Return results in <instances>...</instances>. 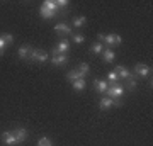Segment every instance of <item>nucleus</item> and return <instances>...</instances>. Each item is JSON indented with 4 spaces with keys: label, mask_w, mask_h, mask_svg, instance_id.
I'll use <instances>...</instances> for the list:
<instances>
[{
    "label": "nucleus",
    "mask_w": 153,
    "mask_h": 146,
    "mask_svg": "<svg viewBox=\"0 0 153 146\" xmlns=\"http://www.w3.org/2000/svg\"><path fill=\"white\" fill-rule=\"evenodd\" d=\"M70 49V44L68 41H60V44L53 49V54H66V51Z\"/></svg>",
    "instance_id": "obj_6"
},
{
    "label": "nucleus",
    "mask_w": 153,
    "mask_h": 146,
    "mask_svg": "<svg viewBox=\"0 0 153 146\" xmlns=\"http://www.w3.org/2000/svg\"><path fill=\"white\" fill-rule=\"evenodd\" d=\"M55 4H56V7H66L68 5L66 0H55Z\"/></svg>",
    "instance_id": "obj_27"
},
{
    "label": "nucleus",
    "mask_w": 153,
    "mask_h": 146,
    "mask_svg": "<svg viewBox=\"0 0 153 146\" xmlns=\"http://www.w3.org/2000/svg\"><path fill=\"white\" fill-rule=\"evenodd\" d=\"M100 41H105V43L109 44H121L123 43V38H121L119 34H99L97 36Z\"/></svg>",
    "instance_id": "obj_1"
},
{
    "label": "nucleus",
    "mask_w": 153,
    "mask_h": 146,
    "mask_svg": "<svg viewBox=\"0 0 153 146\" xmlns=\"http://www.w3.org/2000/svg\"><path fill=\"white\" fill-rule=\"evenodd\" d=\"M29 60L44 63V61L48 60V53H46V51H43V49H33V51H31V54H29Z\"/></svg>",
    "instance_id": "obj_3"
},
{
    "label": "nucleus",
    "mask_w": 153,
    "mask_h": 146,
    "mask_svg": "<svg viewBox=\"0 0 153 146\" xmlns=\"http://www.w3.org/2000/svg\"><path fill=\"white\" fill-rule=\"evenodd\" d=\"M85 22H87V19H85L83 16L75 17V19H73V26L75 27H82V26H85Z\"/></svg>",
    "instance_id": "obj_20"
},
{
    "label": "nucleus",
    "mask_w": 153,
    "mask_h": 146,
    "mask_svg": "<svg viewBox=\"0 0 153 146\" xmlns=\"http://www.w3.org/2000/svg\"><path fill=\"white\" fill-rule=\"evenodd\" d=\"M107 78H109V82H112V83H116V82L119 80V78H117V75H116V71H111L109 75H107Z\"/></svg>",
    "instance_id": "obj_25"
},
{
    "label": "nucleus",
    "mask_w": 153,
    "mask_h": 146,
    "mask_svg": "<svg viewBox=\"0 0 153 146\" xmlns=\"http://www.w3.org/2000/svg\"><path fill=\"white\" fill-rule=\"evenodd\" d=\"M5 48H7V43L4 41V38L0 36V56L4 54V49H5Z\"/></svg>",
    "instance_id": "obj_26"
},
{
    "label": "nucleus",
    "mask_w": 153,
    "mask_h": 146,
    "mask_svg": "<svg viewBox=\"0 0 153 146\" xmlns=\"http://www.w3.org/2000/svg\"><path fill=\"white\" fill-rule=\"evenodd\" d=\"M78 73H80V76H82V78H85V76L88 75V73H90V66L87 65V63H82V65L78 66Z\"/></svg>",
    "instance_id": "obj_16"
},
{
    "label": "nucleus",
    "mask_w": 153,
    "mask_h": 146,
    "mask_svg": "<svg viewBox=\"0 0 153 146\" xmlns=\"http://www.w3.org/2000/svg\"><path fill=\"white\" fill-rule=\"evenodd\" d=\"M66 78H68V82H71V83H73L75 80L82 78V76H80V73H78L76 70H71V71H68V73H66Z\"/></svg>",
    "instance_id": "obj_18"
},
{
    "label": "nucleus",
    "mask_w": 153,
    "mask_h": 146,
    "mask_svg": "<svg viewBox=\"0 0 153 146\" xmlns=\"http://www.w3.org/2000/svg\"><path fill=\"white\" fill-rule=\"evenodd\" d=\"M0 36L4 38V41H5L7 44H10L12 41H14V36H12V34H0Z\"/></svg>",
    "instance_id": "obj_23"
},
{
    "label": "nucleus",
    "mask_w": 153,
    "mask_h": 146,
    "mask_svg": "<svg viewBox=\"0 0 153 146\" xmlns=\"http://www.w3.org/2000/svg\"><path fill=\"white\" fill-rule=\"evenodd\" d=\"M107 95H109V99H121L123 97V93H124V88L121 85H109V88H107Z\"/></svg>",
    "instance_id": "obj_2"
},
{
    "label": "nucleus",
    "mask_w": 153,
    "mask_h": 146,
    "mask_svg": "<svg viewBox=\"0 0 153 146\" xmlns=\"http://www.w3.org/2000/svg\"><path fill=\"white\" fill-rule=\"evenodd\" d=\"M114 58H116V54H114V51H112V49H104V51H102V60L105 61V63H112V61H114Z\"/></svg>",
    "instance_id": "obj_11"
},
{
    "label": "nucleus",
    "mask_w": 153,
    "mask_h": 146,
    "mask_svg": "<svg viewBox=\"0 0 153 146\" xmlns=\"http://www.w3.org/2000/svg\"><path fill=\"white\" fill-rule=\"evenodd\" d=\"M134 87H136V82L133 78H128V88H134Z\"/></svg>",
    "instance_id": "obj_28"
},
{
    "label": "nucleus",
    "mask_w": 153,
    "mask_h": 146,
    "mask_svg": "<svg viewBox=\"0 0 153 146\" xmlns=\"http://www.w3.org/2000/svg\"><path fill=\"white\" fill-rule=\"evenodd\" d=\"M2 141H4L5 145H9V146L17 145L16 136H14V133H12V131H4V133H2Z\"/></svg>",
    "instance_id": "obj_5"
},
{
    "label": "nucleus",
    "mask_w": 153,
    "mask_h": 146,
    "mask_svg": "<svg viewBox=\"0 0 153 146\" xmlns=\"http://www.w3.org/2000/svg\"><path fill=\"white\" fill-rule=\"evenodd\" d=\"M55 31H58V33H61V34H71V27L68 26V24L60 22V24H55Z\"/></svg>",
    "instance_id": "obj_14"
},
{
    "label": "nucleus",
    "mask_w": 153,
    "mask_h": 146,
    "mask_svg": "<svg viewBox=\"0 0 153 146\" xmlns=\"http://www.w3.org/2000/svg\"><path fill=\"white\" fill-rule=\"evenodd\" d=\"M38 146H53V145H51V141H49L48 138H41V139L38 141Z\"/></svg>",
    "instance_id": "obj_22"
},
{
    "label": "nucleus",
    "mask_w": 153,
    "mask_h": 146,
    "mask_svg": "<svg viewBox=\"0 0 153 146\" xmlns=\"http://www.w3.org/2000/svg\"><path fill=\"white\" fill-rule=\"evenodd\" d=\"M73 88H75L76 92H82V90H85V80H83V78L75 80V82H73Z\"/></svg>",
    "instance_id": "obj_17"
},
{
    "label": "nucleus",
    "mask_w": 153,
    "mask_h": 146,
    "mask_svg": "<svg viewBox=\"0 0 153 146\" xmlns=\"http://www.w3.org/2000/svg\"><path fill=\"white\" fill-rule=\"evenodd\" d=\"M111 107H114V100L109 97H104L102 100H100V109L102 110H105V109H111Z\"/></svg>",
    "instance_id": "obj_15"
},
{
    "label": "nucleus",
    "mask_w": 153,
    "mask_h": 146,
    "mask_svg": "<svg viewBox=\"0 0 153 146\" xmlns=\"http://www.w3.org/2000/svg\"><path fill=\"white\" fill-rule=\"evenodd\" d=\"M14 136H16L17 143H24V141L27 139V131L24 129V127H17V129L14 131Z\"/></svg>",
    "instance_id": "obj_7"
},
{
    "label": "nucleus",
    "mask_w": 153,
    "mask_h": 146,
    "mask_svg": "<svg viewBox=\"0 0 153 146\" xmlns=\"http://www.w3.org/2000/svg\"><path fill=\"white\" fill-rule=\"evenodd\" d=\"M114 71H116V75H117V78H124V80L133 78L131 73H129V70H128V68H124V66H117Z\"/></svg>",
    "instance_id": "obj_8"
},
{
    "label": "nucleus",
    "mask_w": 153,
    "mask_h": 146,
    "mask_svg": "<svg viewBox=\"0 0 153 146\" xmlns=\"http://www.w3.org/2000/svg\"><path fill=\"white\" fill-rule=\"evenodd\" d=\"M43 7H46V9H49V10H56V12H58V7H56L55 0H44Z\"/></svg>",
    "instance_id": "obj_21"
},
{
    "label": "nucleus",
    "mask_w": 153,
    "mask_h": 146,
    "mask_svg": "<svg viewBox=\"0 0 153 146\" xmlns=\"http://www.w3.org/2000/svg\"><path fill=\"white\" fill-rule=\"evenodd\" d=\"M134 71H136L140 76H148L152 73V66L145 65V63H136V65H134Z\"/></svg>",
    "instance_id": "obj_4"
},
{
    "label": "nucleus",
    "mask_w": 153,
    "mask_h": 146,
    "mask_svg": "<svg viewBox=\"0 0 153 146\" xmlns=\"http://www.w3.org/2000/svg\"><path fill=\"white\" fill-rule=\"evenodd\" d=\"M90 51H92L94 54H99L104 51V46H102V43H94L92 46H90Z\"/></svg>",
    "instance_id": "obj_19"
},
{
    "label": "nucleus",
    "mask_w": 153,
    "mask_h": 146,
    "mask_svg": "<svg viewBox=\"0 0 153 146\" xmlns=\"http://www.w3.org/2000/svg\"><path fill=\"white\" fill-rule=\"evenodd\" d=\"M94 85L97 87V92L99 93H105V92H107V88H109V83H107V82H105V80H97V78L94 80Z\"/></svg>",
    "instance_id": "obj_9"
},
{
    "label": "nucleus",
    "mask_w": 153,
    "mask_h": 146,
    "mask_svg": "<svg viewBox=\"0 0 153 146\" xmlns=\"http://www.w3.org/2000/svg\"><path fill=\"white\" fill-rule=\"evenodd\" d=\"M31 51H33V48H31L29 44H24V46H21V48H19L17 54H19V58H21V60H26L29 54H31Z\"/></svg>",
    "instance_id": "obj_10"
},
{
    "label": "nucleus",
    "mask_w": 153,
    "mask_h": 146,
    "mask_svg": "<svg viewBox=\"0 0 153 146\" xmlns=\"http://www.w3.org/2000/svg\"><path fill=\"white\" fill-rule=\"evenodd\" d=\"M39 16L43 17V19H51V17L56 16V10H49V9H46V7L41 5V9H39Z\"/></svg>",
    "instance_id": "obj_13"
},
{
    "label": "nucleus",
    "mask_w": 153,
    "mask_h": 146,
    "mask_svg": "<svg viewBox=\"0 0 153 146\" xmlns=\"http://www.w3.org/2000/svg\"><path fill=\"white\" fill-rule=\"evenodd\" d=\"M83 41H85V38H83L82 34H75V36H73V43L80 44V43H83Z\"/></svg>",
    "instance_id": "obj_24"
},
{
    "label": "nucleus",
    "mask_w": 153,
    "mask_h": 146,
    "mask_svg": "<svg viewBox=\"0 0 153 146\" xmlns=\"http://www.w3.org/2000/svg\"><path fill=\"white\" fill-rule=\"evenodd\" d=\"M53 65H63V63H66L68 61V54H53Z\"/></svg>",
    "instance_id": "obj_12"
}]
</instances>
